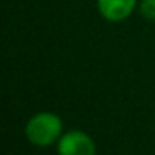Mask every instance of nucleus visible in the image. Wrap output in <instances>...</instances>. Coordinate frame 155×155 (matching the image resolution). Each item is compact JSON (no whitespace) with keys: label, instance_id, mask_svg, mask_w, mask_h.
<instances>
[{"label":"nucleus","instance_id":"f257e3e1","mask_svg":"<svg viewBox=\"0 0 155 155\" xmlns=\"http://www.w3.org/2000/svg\"><path fill=\"white\" fill-rule=\"evenodd\" d=\"M64 135L62 118L54 112H38L25 125V137L35 147H50Z\"/></svg>","mask_w":155,"mask_h":155},{"label":"nucleus","instance_id":"f03ea898","mask_svg":"<svg viewBox=\"0 0 155 155\" xmlns=\"http://www.w3.org/2000/svg\"><path fill=\"white\" fill-rule=\"evenodd\" d=\"M58 155H97L94 138L84 130H68L57 142Z\"/></svg>","mask_w":155,"mask_h":155},{"label":"nucleus","instance_id":"7ed1b4c3","mask_svg":"<svg viewBox=\"0 0 155 155\" xmlns=\"http://www.w3.org/2000/svg\"><path fill=\"white\" fill-rule=\"evenodd\" d=\"M137 0H97L98 14L107 22H124L134 14Z\"/></svg>","mask_w":155,"mask_h":155},{"label":"nucleus","instance_id":"20e7f679","mask_svg":"<svg viewBox=\"0 0 155 155\" xmlns=\"http://www.w3.org/2000/svg\"><path fill=\"white\" fill-rule=\"evenodd\" d=\"M138 12L143 18L155 22V0H140Z\"/></svg>","mask_w":155,"mask_h":155}]
</instances>
